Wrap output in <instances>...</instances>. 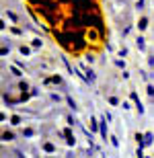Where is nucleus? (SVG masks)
<instances>
[{
  "label": "nucleus",
  "mask_w": 154,
  "mask_h": 158,
  "mask_svg": "<svg viewBox=\"0 0 154 158\" xmlns=\"http://www.w3.org/2000/svg\"><path fill=\"white\" fill-rule=\"evenodd\" d=\"M80 70L84 72V76H86V82H90V84H95V82H97V74H95V70H93V68H89V66L80 64Z\"/></svg>",
  "instance_id": "1"
},
{
  "label": "nucleus",
  "mask_w": 154,
  "mask_h": 158,
  "mask_svg": "<svg viewBox=\"0 0 154 158\" xmlns=\"http://www.w3.org/2000/svg\"><path fill=\"white\" fill-rule=\"evenodd\" d=\"M64 138H66V144L68 146H76V135L72 134V129H70V125L64 129Z\"/></svg>",
  "instance_id": "2"
},
{
  "label": "nucleus",
  "mask_w": 154,
  "mask_h": 158,
  "mask_svg": "<svg viewBox=\"0 0 154 158\" xmlns=\"http://www.w3.org/2000/svg\"><path fill=\"white\" fill-rule=\"evenodd\" d=\"M131 101H134V103H136V109H138V113H140V115H144V111H146V109H144V105H142V101L138 99V94L134 93V90H131Z\"/></svg>",
  "instance_id": "3"
},
{
  "label": "nucleus",
  "mask_w": 154,
  "mask_h": 158,
  "mask_svg": "<svg viewBox=\"0 0 154 158\" xmlns=\"http://www.w3.org/2000/svg\"><path fill=\"white\" fill-rule=\"evenodd\" d=\"M107 121H109V119H107L105 115L99 119V123H101V129H99V134H101V138H103L105 142H107Z\"/></svg>",
  "instance_id": "4"
},
{
  "label": "nucleus",
  "mask_w": 154,
  "mask_h": 158,
  "mask_svg": "<svg viewBox=\"0 0 154 158\" xmlns=\"http://www.w3.org/2000/svg\"><path fill=\"white\" fill-rule=\"evenodd\" d=\"M41 150H43V152H48V154H53V152H58V148L53 146L52 142H41Z\"/></svg>",
  "instance_id": "5"
},
{
  "label": "nucleus",
  "mask_w": 154,
  "mask_h": 158,
  "mask_svg": "<svg viewBox=\"0 0 154 158\" xmlns=\"http://www.w3.org/2000/svg\"><path fill=\"white\" fill-rule=\"evenodd\" d=\"M19 53H21V56H25V58H29L31 53H33V47H29V45H25V43H21V45H19Z\"/></svg>",
  "instance_id": "6"
},
{
  "label": "nucleus",
  "mask_w": 154,
  "mask_h": 158,
  "mask_svg": "<svg viewBox=\"0 0 154 158\" xmlns=\"http://www.w3.org/2000/svg\"><path fill=\"white\" fill-rule=\"evenodd\" d=\"M148 23H150L148 17H140V21H138V25H136L138 31H146V29H148Z\"/></svg>",
  "instance_id": "7"
},
{
  "label": "nucleus",
  "mask_w": 154,
  "mask_h": 158,
  "mask_svg": "<svg viewBox=\"0 0 154 158\" xmlns=\"http://www.w3.org/2000/svg\"><path fill=\"white\" fill-rule=\"evenodd\" d=\"M136 47L140 49V52H146V39H144V35L136 37Z\"/></svg>",
  "instance_id": "8"
},
{
  "label": "nucleus",
  "mask_w": 154,
  "mask_h": 158,
  "mask_svg": "<svg viewBox=\"0 0 154 158\" xmlns=\"http://www.w3.org/2000/svg\"><path fill=\"white\" fill-rule=\"evenodd\" d=\"M107 103L111 107H121V101H119V97H115V94H109V97H107Z\"/></svg>",
  "instance_id": "9"
},
{
  "label": "nucleus",
  "mask_w": 154,
  "mask_h": 158,
  "mask_svg": "<svg viewBox=\"0 0 154 158\" xmlns=\"http://www.w3.org/2000/svg\"><path fill=\"white\" fill-rule=\"evenodd\" d=\"M154 144V134L152 131H144V146H152Z\"/></svg>",
  "instance_id": "10"
},
{
  "label": "nucleus",
  "mask_w": 154,
  "mask_h": 158,
  "mask_svg": "<svg viewBox=\"0 0 154 158\" xmlns=\"http://www.w3.org/2000/svg\"><path fill=\"white\" fill-rule=\"evenodd\" d=\"M15 140H17L15 131H2V142H15Z\"/></svg>",
  "instance_id": "11"
},
{
  "label": "nucleus",
  "mask_w": 154,
  "mask_h": 158,
  "mask_svg": "<svg viewBox=\"0 0 154 158\" xmlns=\"http://www.w3.org/2000/svg\"><path fill=\"white\" fill-rule=\"evenodd\" d=\"M62 64L66 66V70L70 72L72 76H74V74H76V68H72V64H70V62H68V58H64V56H62Z\"/></svg>",
  "instance_id": "12"
},
{
  "label": "nucleus",
  "mask_w": 154,
  "mask_h": 158,
  "mask_svg": "<svg viewBox=\"0 0 154 158\" xmlns=\"http://www.w3.org/2000/svg\"><path fill=\"white\" fill-rule=\"evenodd\" d=\"M35 134H37V131L33 127H25L23 129V138H27V140H29V138H35Z\"/></svg>",
  "instance_id": "13"
},
{
  "label": "nucleus",
  "mask_w": 154,
  "mask_h": 158,
  "mask_svg": "<svg viewBox=\"0 0 154 158\" xmlns=\"http://www.w3.org/2000/svg\"><path fill=\"white\" fill-rule=\"evenodd\" d=\"M4 17H6V19H10V21H12L15 25H17L19 21H21V19H19V15H15L12 10H6V12H4Z\"/></svg>",
  "instance_id": "14"
},
{
  "label": "nucleus",
  "mask_w": 154,
  "mask_h": 158,
  "mask_svg": "<svg viewBox=\"0 0 154 158\" xmlns=\"http://www.w3.org/2000/svg\"><path fill=\"white\" fill-rule=\"evenodd\" d=\"M45 84H62V76H52V78H45Z\"/></svg>",
  "instance_id": "15"
},
{
  "label": "nucleus",
  "mask_w": 154,
  "mask_h": 158,
  "mask_svg": "<svg viewBox=\"0 0 154 158\" xmlns=\"http://www.w3.org/2000/svg\"><path fill=\"white\" fill-rule=\"evenodd\" d=\"M66 101H68V105H70V109H72V111H78V105H76V101L72 99L70 94H68V97H66Z\"/></svg>",
  "instance_id": "16"
},
{
  "label": "nucleus",
  "mask_w": 154,
  "mask_h": 158,
  "mask_svg": "<svg viewBox=\"0 0 154 158\" xmlns=\"http://www.w3.org/2000/svg\"><path fill=\"white\" fill-rule=\"evenodd\" d=\"M113 64L117 66V68H121V70H125V60H121V58H119V56H117V58H115V60H113Z\"/></svg>",
  "instance_id": "17"
},
{
  "label": "nucleus",
  "mask_w": 154,
  "mask_h": 158,
  "mask_svg": "<svg viewBox=\"0 0 154 158\" xmlns=\"http://www.w3.org/2000/svg\"><path fill=\"white\" fill-rule=\"evenodd\" d=\"M41 45H43V41L39 39V37H35V39L31 41V47H33V49H39V47H41Z\"/></svg>",
  "instance_id": "18"
},
{
  "label": "nucleus",
  "mask_w": 154,
  "mask_h": 158,
  "mask_svg": "<svg viewBox=\"0 0 154 158\" xmlns=\"http://www.w3.org/2000/svg\"><path fill=\"white\" fill-rule=\"evenodd\" d=\"M10 123H12V125H21V123H23V117H21V115H12Z\"/></svg>",
  "instance_id": "19"
},
{
  "label": "nucleus",
  "mask_w": 154,
  "mask_h": 158,
  "mask_svg": "<svg viewBox=\"0 0 154 158\" xmlns=\"http://www.w3.org/2000/svg\"><path fill=\"white\" fill-rule=\"evenodd\" d=\"M146 93H148L150 99H154V84H152V82H148V84H146Z\"/></svg>",
  "instance_id": "20"
},
{
  "label": "nucleus",
  "mask_w": 154,
  "mask_h": 158,
  "mask_svg": "<svg viewBox=\"0 0 154 158\" xmlns=\"http://www.w3.org/2000/svg\"><path fill=\"white\" fill-rule=\"evenodd\" d=\"M109 142H111L113 148H119V138L117 135H109Z\"/></svg>",
  "instance_id": "21"
},
{
  "label": "nucleus",
  "mask_w": 154,
  "mask_h": 158,
  "mask_svg": "<svg viewBox=\"0 0 154 158\" xmlns=\"http://www.w3.org/2000/svg\"><path fill=\"white\" fill-rule=\"evenodd\" d=\"M136 142H138V146H144V134H142V131H138V134H136Z\"/></svg>",
  "instance_id": "22"
},
{
  "label": "nucleus",
  "mask_w": 154,
  "mask_h": 158,
  "mask_svg": "<svg viewBox=\"0 0 154 158\" xmlns=\"http://www.w3.org/2000/svg\"><path fill=\"white\" fill-rule=\"evenodd\" d=\"M10 72H12V74H15L17 78H23V72L19 70V68H15V66H10Z\"/></svg>",
  "instance_id": "23"
},
{
  "label": "nucleus",
  "mask_w": 154,
  "mask_h": 158,
  "mask_svg": "<svg viewBox=\"0 0 154 158\" xmlns=\"http://www.w3.org/2000/svg\"><path fill=\"white\" fill-rule=\"evenodd\" d=\"M66 121H68V125H70V127H74V125H78V121L74 117H72V115H68V117H66Z\"/></svg>",
  "instance_id": "24"
},
{
  "label": "nucleus",
  "mask_w": 154,
  "mask_h": 158,
  "mask_svg": "<svg viewBox=\"0 0 154 158\" xmlns=\"http://www.w3.org/2000/svg\"><path fill=\"white\" fill-rule=\"evenodd\" d=\"M117 56L119 58H127V47H121V49L117 52Z\"/></svg>",
  "instance_id": "25"
},
{
  "label": "nucleus",
  "mask_w": 154,
  "mask_h": 158,
  "mask_svg": "<svg viewBox=\"0 0 154 158\" xmlns=\"http://www.w3.org/2000/svg\"><path fill=\"white\" fill-rule=\"evenodd\" d=\"M144 2H146V0H136V8L138 10H144Z\"/></svg>",
  "instance_id": "26"
},
{
  "label": "nucleus",
  "mask_w": 154,
  "mask_h": 158,
  "mask_svg": "<svg viewBox=\"0 0 154 158\" xmlns=\"http://www.w3.org/2000/svg\"><path fill=\"white\" fill-rule=\"evenodd\" d=\"M140 74H142V78H144L146 82H150V74H148L146 70H140Z\"/></svg>",
  "instance_id": "27"
},
{
  "label": "nucleus",
  "mask_w": 154,
  "mask_h": 158,
  "mask_svg": "<svg viewBox=\"0 0 154 158\" xmlns=\"http://www.w3.org/2000/svg\"><path fill=\"white\" fill-rule=\"evenodd\" d=\"M121 107H123L125 111H127V109H131V105H130V101H121Z\"/></svg>",
  "instance_id": "28"
},
{
  "label": "nucleus",
  "mask_w": 154,
  "mask_h": 158,
  "mask_svg": "<svg viewBox=\"0 0 154 158\" xmlns=\"http://www.w3.org/2000/svg\"><path fill=\"white\" fill-rule=\"evenodd\" d=\"M19 86H21V90H29V84H27V82H21Z\"/></svg>",
  "instance_id": "29"
},
{
  "label": "nucleus",
  "mask_w": 154,
  "mask_h": 158,
  "mask_svg": "<svg viewBox=\"0 0 154 158\" xmlns=\"http://www.w3.org/2000/svg\"><path fill=\"white\" fill-rule=\"evenodd\" d=\"M148 66H150V68H154V56H148Z\"/></svg>",
  "instance_id": "30"
},
{
  "label": "nucleus",
  "mask_w": 154,
  "mask_h": 158,
  "mask_svg": "<svg viewBox=\"0 0 154 158\" xmlns=\"http://www.w3.org/2000/svg\"><path fill=\"white\" fill-rule=\"evenodd\" d=\"M86 62L89 64H95V56H86Z\"/></svg>",
  "instance_id": "31"
}]
</instances>
